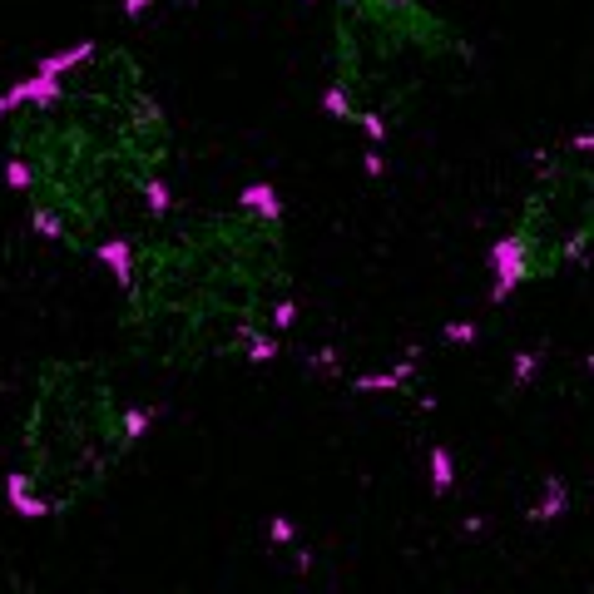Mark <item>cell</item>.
Returning <instances> with one entry per match:
<instances>
[{
    "label": "cell",
    "instance_id": "1",
    "mask_svg": "<svg viewBox=\"0 0 594 594\" xmlns=\"http://www.w3.org/2000/svg\"><path fill=\"white\" fill-rule=\"evenodd\" d=\"M0 164L45 243L99 267L174 208V119L115 40L40 60L0 95Z\"/></svg>",
    "mask_w": 594,
    "mask_h": 594
},
{
    "label": "cell",
    "instance_id": "2",
    "mask_svg": "<svg viewBox=\"0 0 594 594\" xmlns=\"http://www.w3.org/2000/svg\"><path fill=\"white\" fill-rule=\"evenodd\" d=\"M134 357L164 371L273 361L297 322L287 203L267 179L174 203L105 263Z\"/></svg>",
    "mask_w": 594,
    "mask_h": 594
},
{
    "label": "cell",
    "instance_id": "3",
    "mask_svg": "<svg viewBox=\"0 0 594 594\" xmlns=\"http://www.w3.org/2000/svg\"><path fill=\"white\" fill-rule=\"evenodd\" d=\"M476 50L431 0H327L322 64L327 115L361 144L386 148L446 85L471 70Z\"/></svg>",
    "mask_w": 594,
    "mask_h": 594
},
{
    "label": "cell",
    "instance_id": "4",
    "mask_svg": "<svg viewBox=\"0 0 594 594\" xmlns=\"http://www.w3.org/2000/svg\"><path fill=\"white\" fill-rule=\"evenodd\" d=\"M154 412L129 402L119 377L95 357H55L40 367L15 436L5 496L15 510L45 520L70 515L115 480L144 441Z\"/></svg>",
    "mask_w": 594,
    "mask_h": 594
},
{
    "label": "cell",
    "instance_id": "5",
    "mask_svg": "<svg viewBox=\"0 0 594 594\" xmlns=\"http://www.w3.org/2000/svg\"><path fill=\"white\" fill-rule=\"evenodd\" d=\"M594 258V129L564 134L525 174L490 243V302L545 287Z\"/></svg>",
    "mask_w": 594,
    "mask_h": 594
},
{
    "label": "cell",
    "instance_id": "6",
    "mask_svg": "<svg viewBox=\"0 0 594 594\" xmlns=\"http://www.w3.org/2000/svg\"><path fill=\"white\" fill-rule=\"evenodd\" d=\"M560 515H564V486H560V480H550V486H545V500L530 510V520H540V525H545V520H560Z\"/></svg>",
    "mask_w": 594,
    "mask_h": 594
},
{
    "label": "cell",
    "instance_id": "7",
    "mask_svg": "<svg viewBox=\"0 0 594 594\" xmlns=\"http://www.w3.org/2000/svg\"><path fill=\"white\" fill-rule=\"evenodd\" d=\"M431 480H436V490H451V456L446 451L431 456Z\"/></svg>",
    "mask_w": 594,
    "mask_h": 594
},
{
    "label": "cell",
    "instance_id": "8",
    "mask_svg": "<svg viewBox=\"0 0 594 594\" xmlns=\"http://www.w3.org/2000/svg\"><path fill=\"white\" fill-rule=\"evenodd\" d=\"M273 540H277V545H293V540H297V530H293V520H283V515H277V520H273Z\"/></svg>",
    "mask_w": 594,
    "mask_h": 594
}]
</instances>
